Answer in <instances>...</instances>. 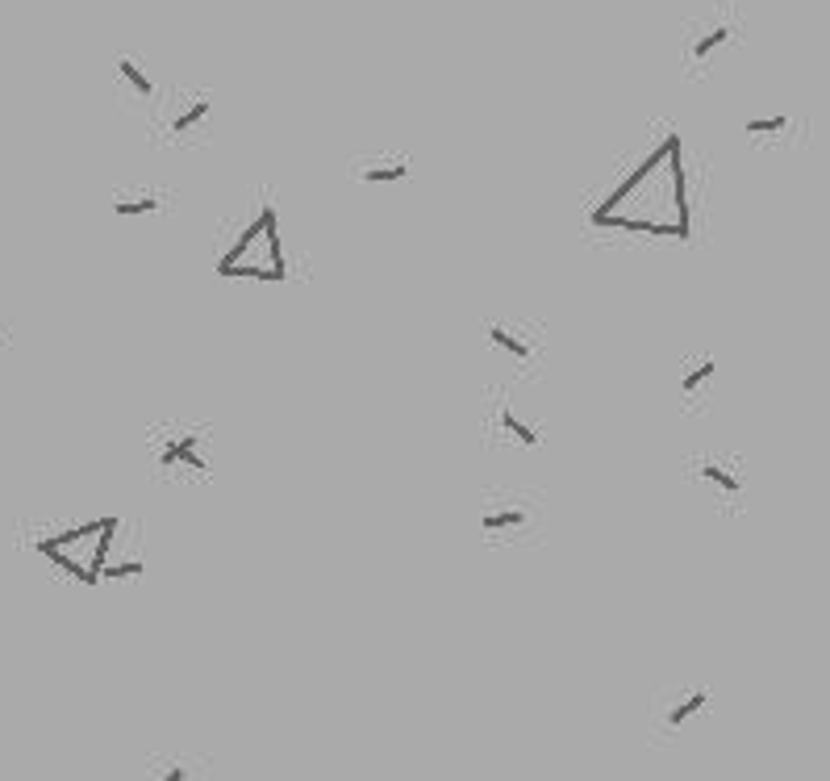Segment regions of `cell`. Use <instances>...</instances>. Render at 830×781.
Instances as JSON below:
<instances>
[{
	"mask_svg": "<svg viewBox=\"0 0 830 781\" xmlns=\"http://www.w3.org/2000/svg\"><path fill=\"white\" fill-rule=\"evenodd\" d=\"M150 773L164 781H192V778H205L209 773V760L197 757H155L150 760Z\"/></svg>",
	"mask_w": 830,
	"mask_h": 781,
	"instance_id": "2e32d148",
	"label": "cell"
},
{
	"mask_svg": "<svg viewBox=\"0 0 830 781\" xmlns=\"http://www.w3.org/2000/svg\"><path fill=\"white\" fill-rule=\"evenodd\" d=\"M113 85H117V97H122L125 105H155V80L146 76V67L134 55H117Z\"/></svg>",
	"mask_w": 830,
	"mask_h": 781,
	"instance_id": "4fadbf2b",
	"label": "cell"
},
{
	"mask_svg": "<svg viewBox=\"0 0 830 781\" xmlns=\"http://www.w3.org/2000/svg\"><path fill=\"white\" fill-rule=\"evenodd\" d=\"M734 38V30L730 25H709V30H702V34H693L685 46V67L688 71H709V64H714V55L722 51V46Z\"/></svg>",
	"mask_w": 830,
	"mask_h": 781,
	"instance_id": "9a60e30c",
	"label": "cell"
},
{
	"mask_svg": "<svg viewBox=\"0 0 830 781\" xmlns=\"http://www.w3.org/2000/svg\"><path fill=\"white\" fill-rule=\"evenodd\" d=\"M484 338L497 347L501 356L521 364V368H539L542 364V343L535 335H526V326H518V322H484Z\"/></svg>",
	"mask_w": 830,
	"mask_h": 781,
	"instance_id": "30bf717a",
	"label": "cell"
},
{
	"mask_svg": "<svg viewBox=\"0 0 830 781\" xmlns=\"http://www.w3.org/2000/svg\"><path fill=\"white\" fill-rule=\"evenodd\" d=\"M718 380V359L714 356H693L681 364V402L697 405L709 398V384Z\"/></svg>",
	"mask_w": 830,
	"mask_h": 781,
	"instance_id": "5bb4252c",
	"label": "cell"
},
{
	"mask_svg": "<svg viewBox=\"0 0 830 781\" xmlns=\"http://www.w3.org/2000/svg\"><path fill=\"white\" fill-rule=\"evenodd\" d=\"M347 176L359 185H401L414 176V159L405 150H372V155H355Z\"/></svg>",
	"mask_w": 830,
	"mask_h": 781,
	"instance_id": "9c48e42d",
	"label": "cell"
},
{
	"mask_svg": "<svg viewBox=\"0 0 830 781\" xmlns=\"http://www.w3.org/2000/svg\"><path fill=\"white\" fill-rule=\"evenodd\" d=\"M789 130H793L789 113H776V118H751V122H748V138L764 143V138H785Z\"/></svg>",
	"mask_w": 830,
	"mask_h": 781,
	"instance_id": "e0dca14e",
	"label": "cell"
},
{
	"mask_svg": "<svg viewBox=\"0 0 830 781\" xmlns=\"http://www.w3.org/2000/svg\"><path fill=\"white\" fill-rule=\"evenodd\" d=\"M584 222L593 231L643 234V238H688L693 205H688L685 143L672 126L660 138H647L635 155H626L618 176L602 192L588 197Z\"/></svg>",
	"mask_w": 830,
	"mask_h": 781,
	"instance_id": "6da1fadb",
	"label": "cell"
},
{
	"mask_svg": "<svg viewBox=\"0 0 830 781\" xmlns=\"http://www.w3.org/2000/svg\"><path fill=\"white\" fill-rule=\"evenodd\" d=\"M685 472L706 489L718 506H743V498H748V468H743L739 456L706 451V456H693Z\"/></svg>",
	"mask_w": 830,
	"mask_h": 781,
	"instance_id": "8992f818",
	"label": "cell"
},
{
	"mask_svg": "<svg viewBox=\"0 0 830 781\" xmlns=\"http://www.w3.org/2000/svg\"><path fill=\"white\" fill-rule=\"evenodd\" d=\"M113 213L117 217H159L164 210H171V192L167 189H150V185H134V189H117L113 192Z\"/></svg>",
	"mask_w": 830,
	"mask_h": 781,
	"instance_id": "7c38bea8",
	"label": "cell"
},
{
	"mask_svg": "<svg viewBox=\"0 0 830 781\" xmlns=\"http://www.w3.org/2000/svg\"><path fill=\"white\" fill-rule=\"evenodd\" d=\"M13 343V335H9V326H4V317H0V347H9Z\"/></svg>",
	"mask_w": 830,
	"mask_h": 781,
	"instance_id": "ac0fdd59",
	"label": "cell"
},
{
	"mask_svg": "<svg viewBox=\"0 0 830 781\" xmlns=\"http://www.w3.org/2000/svg\"><path fill=\"white\" fill-rule=\"evenodd\" d=\"M539 523V514L518 502L514 493H489L484 506H480V535L484 539H501V535H518V531H530Z\"/></svg>",
	"mask_w": 830,
	"mask_h": 781,
	"instance_id": "ba28073f",
	"label": "cell"
},
{
	"mask_svg": "<svg viewBox=\"0 0 830 781\" xmlns=\"http://www.w3.org/2000/svg\"><path fill=\"white\" fill-rule=\"evenodd\" d=\"M709 685H672L651 702L647 711V739L651 744H676L685 727L709 706Z\"/></svg>",
	"mask_w": 830,
	"mask_h": 781,
	"instance_id": "5b68a950",
	"label": "cell"
},
{
	"mask_svg": "<svg viewBox=\"0 0 830 781\" xmlns=\"http://www.w3.org/2000/svg\"><path fill=\"white\" fill-rule=\"evenodd\" d=\"M217 272L234 276V280H268V284L289 276V255L280 243V210L268 192L259 197L247 222L234 231L226 252L217 255Z\"/></svg>",
	"mask_w": 830,
	"mask_h": 781,
	"instance_id": "3957f363",
	"label": "cell"
},
{
	"mask_svg": "<svg viewBox=\"0 0 830 781\" xmlns=\"http://www.w3.org/2000/svg\"><path fill=\"white\" fill-rule=\"evenodd\" d=\"M125 523L104 514V518H83V523H71V527H46L38 531L30 544L38 551L42 560H51L63 577L80 581V585H101L104 572H109V551L113 544L122 539Z\"/></svg>",
	"mask_w": 830,
	"mask_h": 781,
	"instance_id": "7a4b0ae2",
	"label": "cell"
},
{
	"mask_svg": "<svg viewBox=\"0 0 830 781\" xmlns=\"http://www.w3.org/2000/svg\"><path fill=\"white\" fill-rule=\"evenodd\" d=\"M489 405H493V410H489V419H484V431H489V435H501V439L521 444V447H539L542 444L539 426H530L526 419H518V414H514V405L505 402V398H493Z\"/></svg>",
	"mask_w": 830,
	"mask_h": 781,
	"instance_id": "8fae6325",
	"label": "cell"
},
{
	"mask_svg": "<svg viewBox=\"0 0 830 781\" xmlns=\"http://www.w3.org/2000/svg\"><path fill=\"white\" fill-rule=\"evenodd\" d=\"M209 122H213V97L209 92H180L171 101V113L159 118V143H192V138H205Z\"/></svg>",
	"mask_w": 830,
	"mask_h": 781,
	"instance_id": "52a82bcc",
	"label": "cell"
},
{
	"mask_svg": "<svg viewBox=\"0 0 830 781\" xmlns=\"http://www.w3.org/2000/svg\"><path fill=\"white\" fill-rule=\"evenodd\" d=\"M209 426L197 423H164L146 435V460L150 472L164 481H201L209 477Z\"/></svg>",
	"mask_w": 830,
	"mask_h": 781,
	"instance_id": "277c9868",
	"label": "cell"
}]
</instances>
